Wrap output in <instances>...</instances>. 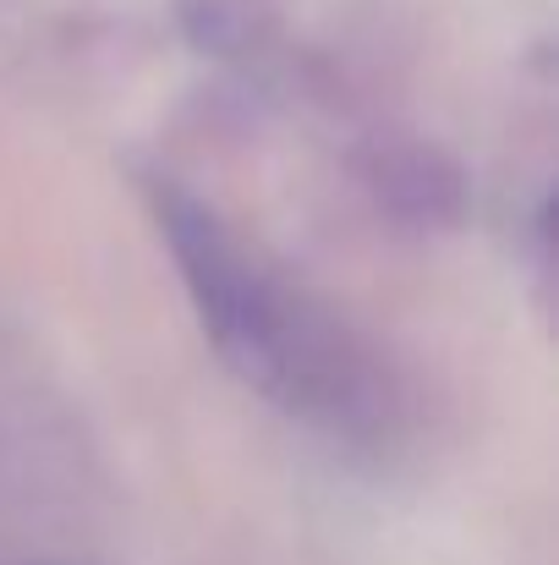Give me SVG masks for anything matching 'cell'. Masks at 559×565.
<instances>
[{"instance_id": "6da1fadb", "label": "cell", "mask_w": 559, "mask_h": 565, "mask_svg": "<svg viewBox=\"0 0 559 565\" xmlns=\"http://www.w3.org/2000/svg\"><path fill=\"white\" fill-rule=\"evenodd\" d=\"M160 231L230 374L324 428H363L378 412L373 379L346 335H335L319 308L280 286L203 203L186 192H160Z\"/></svg>"}]
</instances>
